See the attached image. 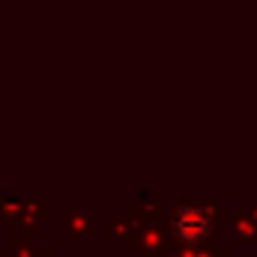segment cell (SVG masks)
Masks as SVG:
<instances>
[{
  "instance_id": "cell-1",
  "label": "cell",
  "mask_w": 257,
  "mask_h": 257,
  "mask_svg": "<svg viewBox=\"0 0 257 257\" xmlns=\"http://www.w3.org/2000/svg\"><path fill=\"white\" fill-rule=\"evenodd\" d=\"M171 227H174V233H177L180 242L197 245V242H203V239L212 233V218H209V212H206L203 206H189V203H183V206L174 212Z\"/></svg>"
}]
</instances>
